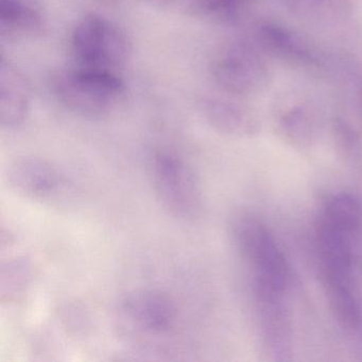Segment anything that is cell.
I'll return each instance as SVG.
<instances>
[{
    "instance_id": "13",
    "label": "cell",
    "mask_w": 362,
    "mask_h": 362,
    "mask_svg": "<svg viewBox=\"0 0 362 362\" xmlns=\"http://www.w3.org/2000/svg\"><path fill=\"white\" fill-rule=\"evenodd\" d=\"M315 115L311 107L305 103H294L284 111L281 126L286 134L292 139L308 136L315 127Z\"/></svg>"
},
{
    "instance_id": "8",
    "label": "cell",
    "mask_w": 362,
    "mask_h": 362,
    "mask_svg": "<svg viewBox=\"0 0 362 362\" xmlns=\"http://www.w3.org/2000/svg\"><path fill=\"white\" fill-rule=\"evenodd\" d=\"M30 88L22 73L5 59L0 64V124L4 128L21 126L30 107Z\"/></svg>"
},
{
    "instance_id": "7",
    "label": "cell",
    "mask_w": 362,
    "mask_h": 362,
    "mask_svg": "<svg viewBox=\"0 0 362 362\" xmlns=\"http://www.w3.org/2000/svg\"><path fill=\"white\" fill-rule=\"evenodd\" d=\"M6 177L10 189L18 196L42 203L56 201L67 186L64 175L43 158L14 160L8 168Z\"/></svg>"
},
{
    "instance_id": "5",
    "label": "cell",
    "mask_w": 362,
    "mask_h": 362,
    "mask_svg": "<svg viewBox=\"0 0 362 362\" xmlns=\"http://www.w3.org/2000/svg\"><path fill=\"white\" fill-rule=\"evenodd\" d=\"M234 236L255 270L256 289L283 293L289 281V267L267 226L251 216H241L235 221Z\"/></svg>"
},
{
    "instance_id": "2",
    "label": "cell",
    "mask_w": 362,
    "mask_h": 362,
    "mask_svg": "<svg viewBox=\"0 0 362 362\" xmlns=\"http://www.w3.org/2000/svg\"><path fill=\"white\" fill-rule=\"evenodd\" d=\"M52 90L67 109L98 118L107 115L122 101L126 83L118 71L74 65L52 75Z\"/></svg>"
},
{
    "instance_id": "12",
    "label": "cell",
    "mask_w": 362,
    "mask_h": 362,
    "mask_svg": "<svg viewBox=\"0 0 362 362\" xmlns=\"http://www.w3.org/2000/svg\"><path fill=\"white\" fill-rule=\"evenodd\" d=\"M321 222L353 234L360 223V207L357 201L349 194L332 197L324 209Z\"/></svg>"
},
{
    "instance_id": "3",
    "label": "cell",
    "mask_w": 362,
    "mask_h": 362,
    "mask_svg": "<svg viewBox=\"0 0 362 362\" xmlns=\"http://www.w3.org/2000/svg\"><path fill=\"white\" fill-rule=\"evenodd\" d=\"M71 52L76 66L118 71L129 60L131 45L117 25L90 13L74 28Z\"/></svg>"
},
{
    "instance_id": "10",
    "label": "cell",
    "mask_w": 362,
    "mask_h": 362,
    "mask_svg": "<svg viewBox=\"0 0 362 362\" xmlns=\"http://www.w3.org/2000/svg\"><path fill=\"white\" fill-rule=\"evenodd\" d=\"M44 21L35 0H0V33L18 37L41 33Z\"/></svg>"
},
{
    "instance_id": "4",
    "label": "cell",
    "mask_w": 362,
    "mask_h": 362,
    "mask_svg": "<svg viewBox=\"0 0 362 362\" xmlns=\"http://www.w3.org/2000/svg\"><path fill=\"white\" fill-rule=\"evenodd\" d=\"M150 175L163 207L180 219H194L202 209L200 184L188 163L170 149L154 150Z\"/></svg>"
},
{
    "instance_id": "1",
    "label": "cell",
    "mask_w": 362,
    "mask_h": 362,
    "mask_svg": "<svg viewBox=\"0 0 362 362\" xmlns=\"http://www.w3.org/2000/svg\"><path fill=\"white\" fill-rule=\"evenodd\" d=\"M122 337L137 345H158L175 336L180 311L170 294L160 289L133 290L116 307Z\"/></svg>"
},
{
    "instance_id": "9",
    "label": "cell",
    "mask_w": 362,
    "mask_h": 362,
    "mask_svg": "<svg viewBox=\"0 0 362 362\" xmlns=\"http://www.w3.org/2000/svg\"><path fill=\"white\" fill-rule=\"evenodd\" d=\"M201 111L211 127L223 134L243 136L257 128L255 117L247 107L226 99H204Z\"/></svg>"
},
{
    "instance_id": "11",
    "label": "cell",
    "mask_w": 362,
    "mask_h": 362,
    "mask_svg": "<svg viewBox=\"0 0 362 362\" xmlns=\"http://www.w3.org/2000/svg\"><path fill=\"white\" fill-rule=\"evenodd\" d=\"M256 39L262 49L281 60L300 65L315 62V57L307 46L296 35L279 25H262L256 33Z\"/></svg>"
},
{
    "instance_id": "6",
    "label": "cell",
    "mask_w": 362,
    "mask_h": 362,
    "mask_svg": "<svg viewBox=\"0 0 362 362\" xmlns=\"http://www.w3.org/2000/svg\"><path fill=\"white\" fill-rule=\"evenodd\" d=\"M211 71L217 86L232 95L262 92L270 79L264 59L255 48L245 43L224 47L216 57Z\"/></svg>"
},
{
    "instance_id": "14",
    "label": "cell",
    "mask_w": 362,
    "mask_h": 362,
    "mask_svg": "<svg viewBox=\"0 0 362 362\" xmlns=\"http://www.w3.org/2000/svg\"><path fill=\"white\" fill-rule=\"evenodd\" d=\"M357 97L358 103H359L360 107L362 109V84L359 86V88H358Z\"/></svg>"
}]
</instances>
